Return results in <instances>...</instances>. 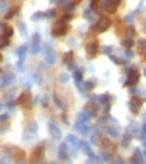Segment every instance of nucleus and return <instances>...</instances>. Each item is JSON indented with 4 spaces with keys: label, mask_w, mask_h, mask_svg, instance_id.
<instances>
[{
    "label": "nucleus",
    "mask_w": 146,
    "mask_h": 164,
    "mask_svg": "<svg viewBox=\"0 0 146 164\" xmlns=\"http://www.w3.org/2000/svg\"><path fill=\"white\" fill-rule=\"evenodd\" d=\"M89 114L83 110V111H80L79 114H77V119H76V123H74V127L77 129V132H80L82 135H88L89 133V130H91V126H89Z\"/></svg>",
    "instance_id": "1"
},
{
    "label": "nucleus",
    "mask_w": 146,
    "mask_h": 164,
    "mask_svg": "<svg viewBox=\"0 0 146 164\" xmlns=\"http://www.w3.org/2000/svg\"><path fill=\"white\" fill-rule=\"evenodd\" d=\"M110 27H111V21H110L108 18L102 16V18H99L98 21H95V22H94V25H92V28H91V29H92L94 32L101 34V32H105Z\"/></svg>",
    "instance_id": "2"
},
{
    "label": "nucleus",
    "mask_w": 146,
    "mask_h": 164,
    "mask_svg": "<svg viewBox=\"0 0 146 164\" xmlns=\"http://www.w3.org/2000/svg\"><path fill=\"white\" fill-rule=\"evenodd\" d=\"M67 31H69V25L66 24V21H59V22H56L54 25H53V28H51V34H53V37H63V35H66L67 34Z\"/></svg>",
    "instance_id": "3"
},
{
    "label": "nucleus",
    "mask_w": 146,
    "mask_h": 164,
    "mask_svg": "<svg viewBox=\"0 0 146 164\" xmlns=\"http://www.w3.org/2000/svg\"><path fill=\"white\" fill-rule=\"evenodd\" d=\"M18 104H19L22 109L29 110V109L34 106V98H32L31 92H29V91H24V92L19 95V98H18Z\"/></svg>",
    "instance_id": "4"
},
{
    "label": "nucleus",
    "mask_w": 146,
    "mask_h": 164,
    "mask_svg": "<svg viewBox=\"0 0 146 164\" xmlns=\"http://www.w3.org/2000/svg\"><path fill=\"white\" fill-rule=\"evenodd\" d=\"M98 48H99V44H98V41H97V40L89 41V42L86 44V47H85L88 59H94V57L97 56V53H98Z\"/></svg>",
    "instance_id": "5"
},
{
    "label": "nucleus",
    "mask_w": 146,
    "mask_h": 164,
    "mask_svg": "<svg viewBox=\"0 0 146 164\" xmlns=\"http://www.w3.org/2000/svg\"><path fill=\"white\" fill-rule=\"evenodd\" d=\"M139 76H140V73H139V70L136 69V68H130V70H129V75H127V81H126V86H133V85H136L137 81H139Z\"/></svg>",
    "instance_id": "6"
},
{
    "label": "nucleus",
    "mask_w": 146,
    "mask_h": 164,
    "mask_svg": "<svg viewBox=\"0 0 146 164\" xmlns=\"http://www.w3.org/2000/svg\"><path fill=\"white\" fill-rule=\"evenodd\" d=\"M120 4H121V0H105L102 1V9L107 10L108 13H114Z\"/></svg>",
    "instance_id": "7"
},
{
    "label": "nucleus",
    "mask_w": 146,
    "mask_h": 164,
    "mask_svg": "<svg viewBox=\"0 0 146 164\" xmlns=\"http://www.w3.org/2000/svg\"><path fill=\"white\" fill-rule=\"evenodd\" d=\"M44 144H41L39 147H36L35 150H34V152H32V155H31V158H29V161L31 163H39V161H42V158H44Z\"/></svg>",
    "instance_id": "8"
},
{
    "label": "nucleus",
    "mask_w": 146,
    "mask_h": 164,
    "mask_svg": "<svg viewBox=\"0 0 146 164\" xmlns=\"http://www.w3.org/2000/svg\"><path fill=\"white\" fill-rule=\"evenodd\" d=\"M36 130H38V126L35 122H28L26 127H25V139L26 141H31L32 136H35Z\"/></svg>",
    "instance_id": "9"
},
{
    "label": "nucleus",
    "mask_w": 146,
    "mask_h": 164,
    "mask_svg": "<svg viewBox=\"0 0 146 164\" xmlns=\"http://www.w3.org/2000/svg\"><path fill=\"white\" fill-rule=\"evenodd\" d=\"M31 51L34 53V54H38L39 51H41V35L35 32L34 34V37H32V40H31Z\"/></svg>",
    "instance_id": "10"
},
{
    "label": "nucleus",
    "mask_w": 146,
    "mask_h": 164,
    "mask_svg": "<svg viewBox=\"0 0 146 164\" xmlns=\"http://www.w3.org/2000/svg\"><path fill=\"white\" fill-rule=\"evenodd\" d=\"M140 106H142V100L139 97H133L130 101H129V109L133 114H137L139 110H140Z\"/></svg>",
    "instance_id": "11"
},
{
    "label": "nucleus",
    "mask_w": 146,
    "mask_h": 164,
    "mask_svg": "<svg viewBox=\"0 0 146 164\" xmlns=\"http://www.w3.org/2000/svg\"><path fill=\"white\" fill-rule=\"evenodd\" d=\"M44 51H45V62L50 63V65H54L56 60H57V56H56V51L51 48V45H47L44 48Z\"/></svg>",
    "instance_id": "12"
},
{
    "label": "nucleus",
    "mask_w": 146,
    "mask_h": 164,
    "mask_svg": "<svg viewBox=\"0 0 146 164\" xmlns=\"http://www.w3.org/2000/svg\"><path fill=\"white\" fill-rule=\"evenodd\" d=\"M47 127H48V132H50V135H51L53 139H60L62 138V130L59 129L57 124H54L53 122H48Z\"/></svg>",
    "instance_id": "13"
},
{
    "label": "nucleus",
    "mask_w": 146,
    "mask_h": 164,
    "mask_svg": "<svg viewBox=\"0 0 146 164\" xmlns=\"http://www.w3.org/2000/svg\"><path fill=\"white\" fill-rule=\"evenodd\" d=\"M83 73H85L83 69H76V70H73V79L76 82V86H77L80 91H82V83H80V81H82V78H83Z\"/></svg>",
    "instance_id": "14"
},
{
    "label": "nucleus",
    "mask_w": 146,
    "mask_h": 164,
    "mask_svg": "<svg viewBox=\"0 0 146 164\" xmlns=\"http://www.w3.org/2000/svg\"><path fill=\"white\" fill-rule=\"evenodd\" d=\"M98 103H94V101H91L86 107H85V111L91 116V117H95L97 116V113H98Z\"/></svg>",
    "instance_id": "15"
},
{
    "label": "nucleus",
    "mask_w": 146,
    "mask_h": 164,
    "mask_svg": "<svg viewBox=\"0 0 146 164\" xmlns=\"http://www.w3.org/2000/svg\"><path fill=\"white\" fill-rule=\"evenodd\" d=\"M59 158L63 160V161H67V160L70 158V155H69V152H67V144H66V142L59 147Z\"/></svg>",
    "instance_id": "16"
},
{
    "label": "nucleus",
    "mask_w": 146,
    "mask_h": 164,
    "mask_svg": "<svg viewBox=\"0 0 146 164\" xmlns=\"http://www.w3.org/2000/svg\"><path fill=\"white\" fill-rule=\"evenodd\" d=\"M66 144H67V145H72V154L76 155V147L79 145L77 138H76L74 135H67V136H66Z\"/></svg>",
    "instance_id": "17"
},
{
    "label": "nucleus",
    "mask_w": 146,
    "mask_h": 164,
    "mask_svg": "<svg viewBox=\"0 0 146 164\" xmlns=\"http://www.w3.org/2000/svg\"><path fill=\"white\" fill-rule=\"evenodd\" d=\"M15 81V76L12 73H4L1 78H0V86H9L12 85Z\"/></svg>",
    "instance_id": "18"
},
{
    "label": "nucleus",
    "mask_w": 146,
    "mask_h": 164,
    "mask_svg": "<svg viewBox=\"0 0 146 164\" xmlns=\"http://www.w3.org/2000/svg\"><path fill=\"white\" fill-rule=\"evenodd\" d=\"M10 158L13 161H22L25 158V152L21 151L19 148H15V152H10Z\"/></svg>",
    "instance_id": "19"
},
{
    "label": "nucleus",
    "mask_w": 146,
    "mask_h": 164,
    "mask_svg": "<svg viewBox=\"0 0 146 164\" xmlns=\"http://www.w3.org/2000/svg\"><path fill=\"white\" fill-rule=\"evenodd\" d=\"M79 147L83 150V152L86 154V155H91L92 154V150H91V145L86 142V141H79Z\"/></svg>",
    "instance_id": "20"
},
{
    "label": "nucleus",
    "mask_w": 146,
    "mask_h": 164,
    "mask_svg": "<svg viewBox=\"0 0 146 164\" xmlns=\"http://www.w3.org/2000/svg\"><path fill=\"white\" fill-rule=\"evenodd\" d=\"M83 18L85 19H88V21H91V22H95V18H94V10L89 7V9H86L85 12H83Z\"/></svg>",
    "instance_id": "21"
},
{
    "label": "nucleus",
    "mask_w": 146,
    "mask_h": 164,
    "mask_svg": "<svg viewBox=\"0 0 146 164\" xmlns=\"http://www.w3.org/2000/svg\"><path fill=\"white\" fill-rule=\"evenodd\" d=\"M129 161H130V163H140V161H142V154H140V151L136 150L135 154L132 155V158H130Z\"/></svg>",
    "instance_id": "22"
},
{
    "label": "nucleus",
    "mask_w": 146,
    "mask_h": 164,
    "mask_svg": "<svg viewBox=\"0 0 146 164\" xmlns=\"http://www.w3.org/2000/svg\"><path fill=\"white\" fill-rule=\"evenodd\" d=\"M101 4H102V3H101L99 0H92V1H91V9H92L95 13H99V12H101V7H99Z\"/></svg>",
    "instance_id": "23"
},
{
    "label": "nucleus",
    "mask_w": 146,
    "mask_h": 164,
    "mask_svg": "<svg viewBox=\"0 0 146 164\" xmlns=\"http://www.w3.org/2000/svg\"><path fill=\"white\" fill-rule=\"evenodd\" d=\"M1 27H3V34H4V35H7V37L10 38V37L13 35V28H12L10 25H7V24H3Z\"/></svg>",
    "instance_id": "24"
},
{
    "label": "nucleus",
    "mask_w": 146,
    "mask_h": 164,
    "mask_svg": "<svg viewBox=\"0 0 146 164\" xmlns=\"http://www.w3.org/2000/svg\"><path fill=\"white\" fill-rule=\"evenodd\" d=\"M102 147H104L105 151H108V152H111V151L114 150V144H112L110 139H102Z\"/></svg>",
    "instance_id": "25"
},
{
    "label": "nucleus",
    "mask_w": 146,
    "mask_h": 164,
    "mask_svg": "<svg viewBox=\"0 0 146 164\" xmlns=\"http://www.w3.org/2000/svg\"><path fill=\"white\" fill-rule=\"evenodd\" d=\"M63 63H64V65H70V63H73V51H67V53L64 54Z\"/></svg>",
    "instance_id": "26"
},
{
    "label": "nucleus",
    "mask_w": 146,
    "mask_h": 164,
    "mask_svg": "<svg viewBox=\"0 0 146 164\" xmlns=\"http://www.w3.org/2000/svg\"><path fill=\"white\" fill-rule=\"evenodd\" d=\"M95 88V79H91V81H86L83 83V89L85 91H92Z\"/></svg>",
    "instance_id": "27"
},
{
    "label": "nucleus",
    "mask_w": 146,
    "mask_h": 164,
    "mask_svg": "<svg viewBox=\"0 0 146 164\" xmlns=\"http://www.w3.org/2000/svg\"><path fill=\"white\" fill-rule=\"evenodd\" d=\"M18 10H19V6H16V7H12V9H10V12H9V13H6V16H4V18L9 21L10 18H13V16L18 13Z\"/></svg>",
    "instance_id": "28"
},
{
    "label": "nucleus",
    "mask_w": 146,
    "mask_h": 164,
    "mask_svg": "<svg viewBox=\"0 0 146 164\" xmlns=\"http://www.w3.org/2000/svg\"><path fill=\"white\" fill-rule=\"evenodd\" d=\"M6 45H9V37L3 34V35L0 37V48H3V47H6Z\"/></svg>",
    "instance_id": "29"
},
{
    "label": "nucleus",
    "mask_w": 146,
    "mask_h": 164,
    "mask_svg": "<svg viewBox=\"0 0 146 164\" xmlns=\"http://www.w3.org/2000/svg\"><path fill=\"white\" fill-rule=\"evenodd\" d=\"M105 132L108 133V135H111V136H114V138H117L118 136V130L117 129H114V127H105Z\"/></svg>",
    "instance_id": "30"
},
{
    "label": "nucleus",
    "mask_w": 146,
    "mask_h": 164,
    "mask_svg": "<svg viewBox=\"0 0 146 164\" xmlns=\"http://www.w3.org/2000/svg\"><path fill=\"white\" fill-rule=\"evenodd\" d=\"M121 45H123L124 48H132V47H133V40H132V38L123 40V41H121Z\"/></svg>",
    "instance_id": "31"
},
{
    "label": "nucleus",
    "mask_w": 146,
    "mask_h": 164,
    "mask_svg": "<svg viewBox=\"0 0 146 164\" xmlns=\"http://www.w3.org/2000/svg\"><path fill=\"white\" fill-rule=\"evenodd\" d=\"M54 103H56V106H57L59 109H63V107H64V104H63L62 98H60L57 94H54Z\"/></svg>",
    "instance_id": "32"
},
{
    "label": "nucleus",
    "mask_w": 146,
    "mask_h": 164,
    "mask_svg": "<svg viewBox=\"0 0 146 164\" xmlns=\"http://www.w3.org/2000/svg\"><path fill=\"white\" fill-rule=\"evenodd\" d=\"M69 79H70V76H69L67 73H60V75H59V81L62 82V83H66Z\"/></svg>",
    "instance_id": "33"
},
{
    "label": "nucleus",
    "mask_w": 146,
    "mask_h": 164,
    "mask_svg": "<svg viewBox=\"0 0 146 164\" xmlns=\"http://www.w3.org/2000/svg\"><path fill=\"white\" fill-rule=\"evenodd\" d=\"M31 18H32L34 21H38V19H42V18H45V13H42V12H36V13H34Z\"/></svg>",
    "instance_id": "34"
},
{
    "label": "nucleus",
    "mask_w": 146,
    "mask_h": 164,
    "mask_svg": "<svg viewBox=\"0 0 146 164\" xmlns=\"http://www.w3.org/2000/svg\"><path fill=\"white\" fill-rule=\"evenodd\" d=\"M110 59H111L114 63H117V65H124V63H126V60H121V59H118V57H114V56H111V54H110Z\"/></svg>",
    "instance_id": "35"
},
{
    "label": "nucleus",
    "mask_w": 146,
    "mask_h": 164,
    "mask_svg": "<svg viewBox=\"0 0 146 164\" xmlns=\"http://www.w3.org/2000/svg\"><path fill=\"white\" fill-rule=\"evenodd\" d=\"M99 139H101V136H99L98 132H95V135H92V138H91L92 144H99Z\"/></svg>",
    "instance_id": "36"
},
{
    "label": "nucleus",
    "mask_w": 146,
    "mask_h": 164,
    "mask_svg": "<svg viewBox=\"0 0 146 164\" xmlns=\"http://www.w3.org/2000/svg\"><path fill=\"white\" fill-rule=\"evenodd\" d=\"M89 158H88V161L89 163H92V161H95V163H99L101 161V158L99 157H97V155H94V154H91V155H88Z\"/></svg>",
    "instance_id": "37"
},
{
    "label": "nucleus",
    "mask_w": 146,
    "mask_h": 164,
    "mask_svg": "<svg viewBox=\"0 0 146 164\" xmlns=\"http://www.w3.org/2000/svg\"><path fill=\"white\" fill-rule=\"evenodd\" d=\"M54 16H56V10L48 9V10L45 12V18H54Z\"/></svg>",
    "instance_id": "38"
},
{
    "label": "nucleus",
    "mask_w": 146,
    "mask_h": 164,
    "mask_svg": "<svg viewBox=\"0 0 146 164\" xmlns=\"http://www.w3.org/2000/svg\"><path fill=\"white\" fill-rule=\"evenodd\" d=\"M145 48H146V41L140 40V41H139V51H140V53H143V51H145Z\"/></svg>",
    "instance_id": "39"
},
{
    "label": "nucleus",
    "mask_w": 146,
    "mask_h": 164,
    "mask_svg": "<svg viewBox=\"0 0 146 164\" xmlns=\"http://www.w3.org/2000/svg\"><path fill=\"white\" fill-rule=\"evenodd\" d=\"M19 29H21V32H22V35H24V37H26V27H25V25H24L22 22L19 24Z\"/></svg>",
    "instance_id": "40"
},
{
    "label": "nucleus",
    "mask_w": 146,
    "mask_h": 164,
    "mask_svg": "<svg viewBox=\"0 0 146 164\" xmlns=\"http://www.w3.org/2000/svg\"><path fill=\"white\" fill-rule=\"evenodd\" d=\"M74 4H76V3H70V1H69V3L66 4V10H67V12L73 10V9H74Z\"/></svg>",
    "instance_id": "41"
},
{
    "label": "nucleus",
    "mask_w": 146,
    "mask_h": 164,
    "mask_svg": "<svg viewBox=\"0 0 146 164\" xmlns=\"http://www.w3.org/2000/svg\"><path fill=\"white\" fill-rule=\"evenodd\" d=\"M73 16H72V13H70V12H67V13H66V15H64V16H63V18H62V19H63V21H66V22H67V21H70V19H72Z\"/></svg>",
    "instance_id": "42"
},
{
    "label": "nucleus",
    "mask_w": 146,
    "mask_h": 164,
    "mask_svg": "<svg viewBox=\"0 0 146 164\" xmlns=\"http://www.w3.org/2000/svg\"><path fill=\"white\" fill-rule=\"evenodd\" d=\"M129 142H130V135H126V136H124V141H123V147H127Z\"/></svg>",
    "instance_id": "43"
},
{
    "label": "nucleus",
    "mask_w": 146,
    "mask_h": 164,
    "mask_svg": "<svg viewBox=\"0 0 146 164\" xmlns=\"http://www.w3.org/2000/svg\"><path fill=\"white\" fill-rule=\"evenodd\" d=\"M101 157H102V160H107V161H110V160H111V155H110L108 152H105V151L102 152V155H101Z\"/></svg>",
    "instance_id": "44"
},
{
    "label": "nucleus",
    "mask_w": 146,
    "mask_h": 164,
    "mask_svg": "<svg viewBox=\"0 0 146 164\" xmlns=\"http://www.w3.org/2000/svg\"><path fill=\"white\" fill-rule=\"evenodd\" d=\"M7 119H9V114H7V113L0 114V122H4V120H7Z\"/></svg>",
    "instance_id": "45"
},
{
    "label": "nucleus",
    "mask_w": 146,
    "mask_h": 164,
    "mask_svg": "<svg viewBox=\"0 0 146 164\" xmlns=\"http://www.w3.org/2000/svg\"><path fill=\"white\" fill-rule=\"evenodd\" d=\"M127 35H130V37L135 35V29H133V27H129V29H127Z\"/></svg>",
    "instance_id": "46"
},
{
    "label": "nucleus",
    "mask_w": 146,
    "mask_h": 164,
    "mask_svg": "<svg viewBox=\"0 0 146 164\" xmlns=\"http://www.w3.org/2000/svg\"><path fill=\"white\" fill-rule=\"evenodd\" d=\"M70 0H57V4L59 6H64V4H67Z\"/></svg>",
    "instance_id": "47"
},
{
    "label": "nucleus",
    "mask_w": 146,
    "mask_h": 164,
    "mask_svg": "<svg viewBox=\"0 0 146 164\" xmlns=\"http://www.w3.org/2000/svg\"><path fill=\"white\" fill-rule=\"evenodd\" d=\"M111 50H112V48H111V47H110V45H105V47H104V50H102V51H104V53H105V54H110V53H111Z\"/></svg>",
    "instance_id": "48"
},
{
    "label": "nucleus",
    "mask_w": 146,
    "mask_h": 164,
    "mask_svg": "<svg viewBox=\"0 0 146 164\" xmlns=\"http://www.w3.org/2000/svg\"><path fill=\"white\" fill-rule=\"evenodd\" d=\"M7 109H9V110H13V109H15V103H13V101H9V103H7Z\"/></svg>",
    "instance_id": "49"
},
{
    "label": "nucleus",
    "mask_w": 146,
    "mask_h": 164,
    "mask_svg": "<svg viewBox=\"0 0 146 164\" xmlns=\"http://www.w3.org/2000/svg\"><path fill=\"white\" fill-rule=\"evenodd\" d=\"M7 127H9L7 124H3V126H0V133H4V132L7 130Z\"/></svg>",
    "instance_id": "50"
},
{
    "label": "nucleus",
    "mask_w": 146,
    "mask_h": 164,
    "mask_svg": "<svg viewBox=\"0 0 146 164\" xmlns=\"http://www.w3.org/2000/svg\"><path fill=\"white\" fill-rule=\"evenodd\" d=\"M126 56H127V57H129V59H130V57H132V56H133V51H132V50H130V48H127V51H126Z\"/></svg>",
    "instance_id": "51"
},
{
    "label": "nucleus",
    "mask_w": 146,
    "mask_h": 164,
    "mask_svg": "<svg viewBox=\"0 0 146 164\" xmlns=\"http://www.w3.org/2000/svg\"><path fill=\"white\" fill-rule=\"evenodd\" d=\"M142 133H143V136L146 135V123L143 124V127H142Z\"/></svg>",
    "instance_id": "52"
},
{
    "label": "nucleus",
    "mask_w": 146,
    "mask_h": 164,
    "mask_svg": "<svg viewBox=\"0 0 146 164\" xmlns=\"http://www.w3.org/2000/svg\"><path fill=\"white\" fill-rule=\"evenodd\" d=\"M1 60H3V56H1V54H0V62H1Z\"/></svg>",
    "instance_id": "53"
},
{
    "label": "nucleus",
    "mask_w": 146,
    "mask_h": 164,
    "mask_svg": "<svg viewBox=\"0 0 146 164\" xmlns=\"http://www.w3.org/2000/svg\"><path fill=\"white\" fill-rule=\"evenodd\" d=\"M1 106H3V104H0V109H1Z\"/></svg>",
    "instance_id": "54"
},
{
    "label": "nucleus",
    "mask_w": 146,
    "mask_h": 164,
    "mask_svg": "<svg viewBox=\"0 0 146 164\" xmlns=\"http://www.w3.org/2000/svg\"><path fill=\"white\" fill-rule=\"evenodd\" d=\"M145 157H146V152H145Z\"/></svg>",
    "instance_id": "55"
},
{
    "label": "nucleus",
    "mask_w": 146,
    "mask_h": 164,
    "mask_svg": "<svg viewBox=\"0 0 146 164\" xmlns=\"http://www.w3.org/2000/svg\"><path fill=\"white\" fill-rule=\"evenodd\" d=\"M145 75H146V70H145Z\"/></svg>",
    "instance_id": "56"
},
{
    "label": "nucleus",
    "mask_w": 146,
    "mask_h": 164,
    "mask_svg": "<svg viewBox=\"0 0 146 164\" xmlns=\"http://www.w3.org/2000/svg\"><path fill=\"white\" fill-rule=\"evenodd\" d=\"M0 72H1V69H0Z\"/></svg>",
    "instance_id": "57"
}]
</instances>
